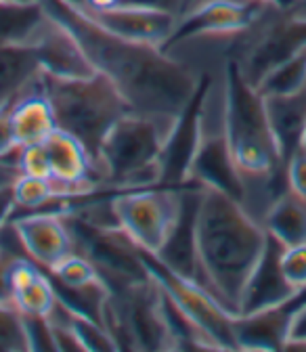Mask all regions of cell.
I'll return each instance as SVG.
<instances>
[{
  "label": "cell",
  "instance_id": "1",
  "mask_svg": "<svg viewBox=\"0 0 306 352\" xmlns=\"http://www.w3.org/2000/svg\"><path fill=\"white\" fill-rule=\"evenodd\" d=\"M80 42L95 72L109 78L133 111L179 116L195 95L204 72L160 47L130 42L84 15L80 0H38Z\"/></svg>",
  "mask_w": 306,
  "mask_h": 352
},
{
  "label": "cell",
  "instance_id": "2",
  "mask_svg": "<svg viewBox=\"0 0 306 352\" xmlns=\"http://www.w3.org/2000/svg\"><path fill=\"white\" fill-rule=\"evenodd\" d=\"M267 243L265 225L241 201L201 187L195 214L197 283L235 315Z\"/></svg>",
  "mask_w": 306,
  "mask_h": 352
},
{
  "label": "cell",
  "instance_id": "3",
  "mask_svg": "<svg viewBox=\"0 0 306 352\" xmlns=\"http://www.w3.org/2000/svg\"><path fill=\"white\" fill-rule=\"evenodd\" d=\"M177 116L130 111L120 118L101 143L97 174L103 189H139L157 185V162Z\"/></svg>",
  "mask_w": 306,
  "mask_h": 352
},
{
  "label": "cell",
  "instance_id": "4",
  "mask_svg": "<svg viewBox=\"0 0 306 352\" xmlns=\"http://www.w3.org/2000/svg\"><path fill=\"white\" fill-rule=\"evenodd\" d=\"M40 91L47 95L57 128L74 135L91 153L95 168L103 139L111 126L130 113V105L103 74L89 78H53L40 74Z\"/></svg>",
  "mask_w": 306,
  "mask_h": 352
},
{
  "label": "cell",
  "instance_id": "5",
  "mask_svg": "<svg viewBox=\"0 0 306 352\" xmlns=\"http://www.w3.org/2000/svg\"><path fill=\"white\" fill-rule=\"evenodd\" d=\"M183 187L155 185L111 191L118 227L143 252L160 254L181 214Z\"/></svg>",
  "mask_w": 306,
  "mask_h": 352
},
{
  "label": "cell",
  "instance_id": "6",
  "mask_svg": "<svg viewBox=\"0 0 306 352\" xmlns=\"http://www.w3.org/2000/svg\"><path fill=\"white\" fill-rule=\"evenodd\" d=\"M65 220L76 252L95 264L107 287H122L151 279L143 250L118 225H97L72 210H65Z\"/></svg>",
  "mask_w": 306,
  "mask_h": 352
},
{
  "label": "cell",
  "instance_id": "7",
  "mask_svg": "<svg viewBox=\"0 0 306 352\" xmlns=\"http://www.w3.org/2000/svg\"><path fill=\"white\" fill-rule=\"evenodd\" d=\"M147 271L164 296L208 338L212 348H235V313L212 296L201 283L172 271L157 256L143 252Z\"/></svg>",
  "mask_w": 306,
  "mask_h": 352
},
{
  "label": "cell",
  "instance_id": "8",
  "mask_svg": "<svg viewBox=\"0 0 306 352\" xmlns=\"http://www.w3.org/2000/svg\"><path fill=\"white\" fill-rule=\"evenodd\" d=\"M267 11L271 7L254 0H204L179 17L177 28L162 49L177 55L201 44L235 38L248 32Z\"/></svg>",
  "mask_w": 306,
  "mask_h": 352
},
{
  "label": "cell",
  "instance_id": "9",
  "mask_svg": "<svg viewBox=\"0 0 306 352\" xmlns=\"http://www.w3.org/2000/svg\"><path fill=\"white\" fill-rule=\"evenodd\" d=\"M214 72H204L195 95L185 109L174 118V124L166 137L160 162H157V185L162 187H183L189 181L191 166L204 135L206 103L214 82Z\"/></svg>",
  "mask_w": 306,
  "mask_h": 352
},
{
  "label": "cell",
  "instance_id": "10",
  "mask_svg": "<svg viewBox=\"0 0 306 352\" xmlns=\"http://www.w3.org/2000/svg\"><path fill=\"white\" fill-rule=\"evenodd\" d=\"M11 225L21 241L23 252L45 271L76 252L74 237L65 220V210L47 208L34 212H17Z\"/></svg>",
  "mask_w": 306,
  "mask_h": 352
},
{
  "label": "cell",
  "instance_id": "11",
  "mask_svg": "<svg viewBox=\"0 0 306 352\" xmlns=\"http://www.w3.org/2000/svg\"><path fill=\"white\" fill-rule=\"evenodd\" d=\"M47 13V11H45ZM40 72L53 78H89L95 67L82 51L76 36L53 15H45L30 40Z\"/></svg>",
  "mask_w": 306,
  "mask_h": 352
},
{
  "label": "cell",
  "instance_id": "12",
  "mask_svg": "<svg viewBox=\"0 0 306 352\" xmlns=\"http://www.w3.org/2000/svg\"><path fill=\"white\" fill-rule=\"evenodd\" d=\"M82 11L91 21H95L99 28H103L113 36H120L130 42L151 44V47H160V49L168 42L179 21V15L174 13L141 7L133 3H124L105 11H89L82 7Z\"/></svg>",
  "mask_w": 306,
  "mask_h": 352
},
{
  "label": "cell",
  "instance_id": "13",
  "mask_svg": "<svg viewBox=\"0 0 306 352\" xmlns=\"http://www.w3.org/2000/svg\"><path fill=\"white\" fill-rule=\"evenodd\" d=\"M281 250L283 245L269 235V243L265 248L260 262L245 285L241 304H239V315H252L260 311H269V308L289 306L298 292L285 281L281 273Z\"/></svg>",
  "mask_w": 306,
  "mask_h": 352
},
{
  "label": "cell",
  "instance_id": "14",
  "mask_svg": "<svg viewBox=\"0 0 306 352\" xmlns=\"http://www.w3.org/2000/svg\"><path fill=\"white\" fill-rule=\"evenodd\" d=\"M42 145L47 149L51 174L55 181L65 185L103 189L91 153L74 135L61 128H55Z\"/></svg>",
  "mask_w": 306,
  "mask_h": 352
},
{
  "label": "cell",
  "instance_id": "15",
  "mask_svg": "<svg viewBox=\"0 0 306 352\" xmlns=\"http://www.w3.org/2000/svg\"><path fill=\"white\" fill-rule=\"evenodd\" d=\"M237 350H283L289 329V306L235 317Z\"/></svg>",
  "mask_w": 306,
  "mask_h": 352
},
{
  "label": "cell",
  "instance_id": "16",
  "mask_svg": "<svg viewBox=\"0 0 306 352\" xmlns=\"http://www.w3.org/2000/svg\"><path fill=\"white\" fill-rule=\"evenodd\" d=\"M269 124L281 155V162L287 160L300 149L304 126H306V86L294 95L283 97H265Z\"/></svg>",
  "mask_w": 306,
  "mask_h": 352
},
{
  "label": "cell",
  "instance_id": "17",
  "mask_svg": "<svg viewBox=\"0 0 306 352\" xmlns=\"http://www.w3.org/2000/svg\"><path fill=\"white\" fill-rule=\"evenodd\" d=\"M11 118L19 147L45 143L51 132L57 128L53 107L47 95L40 91V78L30 91H25L13 101Z\"/></svg>",
  "mask_w": 306,
  "mask_h": 352
},
{
  "label": "cell",
  "instance_id": "18",
  "mask_svg": "<svg viewBox=\"0 0 306 352\" xmlns=\"http://www.w3.org/2000/svg\"><path fill=\"white\" fill-rule=\"evenodd\" d=\"M40 74L30 44H0V107L30 91Z\"/></svg>",
  "mask_w": 306,
  "mask_h": 352
},
{
  "label": "cell",
  "instance_id": "19",
  "mask_svg": "<svg viewBox=\"0 0 306 352\" xmlns=\"http://www.w3.org/2000/svg\"><path fill=\"white\" fill-rule=\"evenodd\" d=\"M260 223L283 248L306 243V199L285 189L265 210Z\"/></svg>",
  "mask_w": 306,
  "mask_h": 352
},
{
  "label": "cell",
  "instance_id": "20",
  "mask_svg": "<svg viewBox=\"0 0 306 352\" xmlns=\"http://www.w3.org/2000/svg\"><path fill=\"white\" fill-rule=\"evenodd\" d=\"M11 302L25 317H49L57 306V289L51 275L42 269L36 277L11 292Z\"/></svg>",
  "mask_w": 306,
  "mask_h": 352
},
{
  "label": "cell",
  "instance_id": "21",
  "mask_svg": "<svg viewBox=\"0 0 306 352\" xmlns=\"http://www.w3.org/2000/svg\"><path fill=\"white\" fill-rule=\"evenodd\" d=\"M45 9L36 5H0V44H30Z\"/></svg>",
  "mask_w": 306,
  "mask_h": 352
},
{
  "label": "cell",
  "instance_id": "22",
  "mask_svg": "<svg viewBox=\"0 0 306 352\" xmlns=\"http://www.w3.org/2000/svg\"><path fill=\"white\" fill-rule=\"evenodd\" d=\"M304 86H306V51L273 67L256 84V91L262 97H283L302 91Z\"/></svg>",
  "mask_w": 306,
  "mask_h": 352
},
{
  "label": "cell",
  "instance_id": "23",
  "mask_svg": "<svg viewBox=\"0 0 306 352\" xmlns=\"http://www.w3.org/2000/svg\"><path fill=\"white\" fill-rule=\"evenodd\" d=\"M55 283L63 285V287H72V289H78V287H86V285H95V283H101L103 277L99 273V269L95 267V264L74 252L69 254L67 258H63L55 269L47 271Z\"/></svg>",
  "mask_w": 306,
  "mask_h": 352
},
{
  "label": "cell",
  "instance_id": "24",
  "mask_svg": "<svg viewBox=\"0 0 306 352\" xmlns=\"http://www.w3.org/2000/svg\"><path fill=\"white\" fill-rule=\"evenodd\" d=\"M0 350H30L23 315L7 302H0Z\"/></svg>",
  "mask_w": 306,
  "mask_h": 352
},
{
  "label": "cell",
  "instance_id": "25",
  "mask_svg": "<svg viewBox=\"0 0 306 352\" xmlns=\"http://www.w3.org/2000/svg\"><path fill=\"white\" fill-rule=\"evenodd\" d=\"M279 264H281V273L285 281L298 294H302L306 289V243L283 248Z\"/></svg>",
  "mask_w": 306,
  "mask_h": 352
},
{
  "label": "cell",
  "instance_id": "26",
  "mask_svg": "<svg viewBox=\"0 0 306 352\" xmlns=\"http://www.w3.org/2000/svg\"><path fill=\"white\" fill-rule=\"evenodd\" d=\"M15 164H17L19 174L40 176V179H53L49 155H47V149L42 143L19 147L17 155H15Z\"/></svg>",
  "mask_w": 306,
  "mask_h": 352
},
{
  "label": "cell",
  "instance_id": "27",
  "mask_svg": "<svg viewBox=\"0 0 306 352\" xmlns=\"http://www.w3.org/2000/svg\"><path fill=\"white\" fill-rule=\"evenodd\" d=\"M23 325H25L30 350H57L53 325H51L49 317H25L23 315Z\"/></svg>",
  "mask_w": 306,
  "mask_h": 352
},
{
  "label": "cell",
  "instance_id": "28",
  "mask_svg": "<svg viewBox=\"0 0 306 352\" xmlns=\"http://www.w3.org/2000/svg\"><path fill=\"white\" fill-rule=\"evenodd\" d=\"M285 348H306V298L289 304V329Z\"/></svg>",
  "mask_w": 306,
  "mask_h": 352
},
{
  "label": "cell",
  "instance_id": "29",
  "mask_svg": "<svg viewBox=\"0 0 306 352\" xmlns=\"http://www.w3.org/2000/svg\"><path fill=\"white\" fill-rule=\"evenodd\" d=\"M285 179L287 189L302 199H306V153L298 149L285 164Z\"/></svg>",
  "mask_w": 306,
  "mask_h": 352
},
{
  "label": "cell",
  "instance_id": "30",
  "mask_svg": "<svg viewBox=\"0 0 306 352\" xmlns=\"http://www.w3.org/2000/svg\"><path fill=\"white\" fill-rule=\"evenodd\" d=\"M11 103L0 107V160H15L17 155V139L13 130V118H11Z\"/></svg>",
  "mask_w": 306,
  "mask_h": 352
},
{
  "label": "cell",
  "instance_id": "31",
  "mask_svg": "<svg viewBox=\"0 0 306 352\" xmlns=\"http://www.w3.org/2000/svg\"><path fill=\"white\" fill-rule=\"evenodd\" d=\"M15 181H0V231L11 223L19 210L15 199Z\"/></svg>",
  "mask_w": 306,
  "mask_h": 352
},
{
  "label": "cell",
  "instance_id": "32",
  "mask_svg": "<svg viewBox=\"0 0 306 352\" xmlns=\"http://www.w3.org/2000/svg\"><path fill=\"white\" fill-rule=\"evenodd\" d=\"M254 3H260V5L271 7V9L281 11V13L306 11V3H304V0H254Z\"/></svg>",
  "mask_w": 306,
  "mask_h": 352
},
{
  "label": "cell",
  "instance_id": "33",
  "mask_svg": "<svg viewBox=\"0 0 306 352\" xmlns=\"http://www.w3.org/2000/svg\"><path fill=\"white\" fill-rule=\"evenodd\" d=\"M126 3L141 5V7H151V9H160V11H168V13H174V15L181 13V0H126Z\"/></svg>",
  "mask_w": 306,
  "mask_h": 352
},
{
  "label": "cell",
  "instance_id": "34",
  "mask_svg": "<svg viewBox=\"0 0 306 352\" xmlns=\"http://www.w3.org/2000/svg\"><path fill=\"white\" fill-rule=\"evenodd\" d=\"M124 3L126 0H80V5L89 11H105V9H111V7H118Z\"/></svg>",
  "mask_w": 306,
  "mask_h": 352
},
{
  "label": "cell",
  "instance_id": "35",
  "mask_svg": "<svg viewBox=\"0 0 306 352\" xmlns=\"http://www.w3.org/2000/svg\"><path fill=\"white\" fill-rule=\"evenodd\" d=\"M38 0H0V5H36Z\"/></svg>",
  "mask_w": 306,
  "mask_h": 352
},
{
  "label": "cell",
  "instance_id": "36",
  "mask_svg": "<svg viewBox=\"0 0 306 352\" xmlns=\"http://www.w3.org/2000/svg\"><path fill=\"white\" fill-rule=\"evenodd\" d=\"M300 149L306 153V126H304V135H302V143H300Z\"/></svg>",
  "mask_w": 306,
  "mask_h": 352
},
{
  "label": "cell",
  "instance_id": "37",
  "mask_svg": "<svg viewBox=\"0 0 306 352\" xmlns=\"http://www.w3.org/2000/svg\"><path fill=\"white\" fill-rule=\"evenodd\" d=\"M0 262H3V248H0Z\"/></svg>",
  "mask_w": 306,
  "mask_h": 352
}]
</instances>
